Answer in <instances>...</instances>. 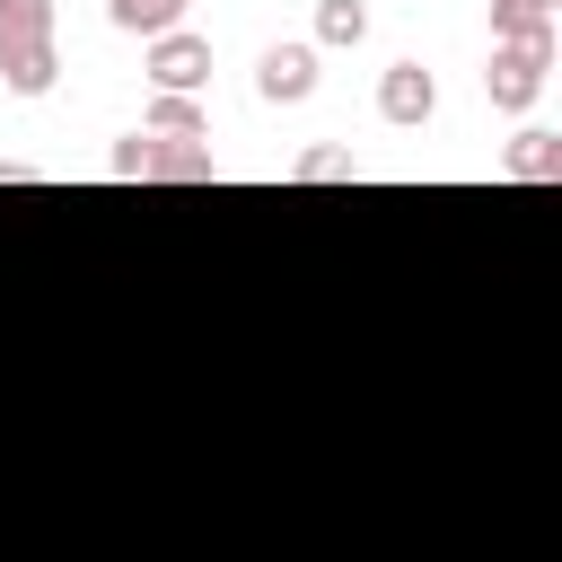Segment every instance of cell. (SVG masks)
<instances>
[{
	"mask_svg": "<svg viewBox=\"0 0 562 562\" xmlns=\"http://www.w3.org/2000/svg\"><path fill=\"white\" fill-rule=\"evenodd\" d=\"M140 70H149V88H158V97H193V88L211 79V44H202L193 26L149 35V61H140Z\"/></svg>",
	"mask_w": 562,
	"mask_h": 562,
	"instance_id": "cell-2",
	"label": "cell"
},
{
	"mask_svg": "<svg viewBox=\"0 0 562 562\" xmlns=\"http://www.w3.org/2000/svg\"><path fill=\"white\" fill-rule=\"evenodd\" d=\"M149 140H211V114H202V97H149V123H140Z\"/></svg>",
	"mask_w": 562,
	"mask_h": 562,
	"instance_id": "cell-9",
	"label": "cell"
},
{
	"mask_svg": "<svg viewBox=\"0 0 562 562\" xmlns=\"http://www.w3.org/2000/svg\"><path fill=\"white\" fill-rule=\"evenodd\" d=\"M492 44H536V53H553V0H492Z\"/></svg>",
	"mask_w": 562,
	"mask_h": 562,
	"instance_id": "cell-8",
	"label": "cell"
},
{
	"mask_svg": "<svg viewBox=\"0 0 562 562\" xmlns=\"http://www.w3.org/2000/svg\"><path fill=\"white\" fill-rule=\"evenodd\" d=\"M369 35V9L360 0H316V53H342Z\"/></svg>",
	"mask_w": 562,
	"mask_h": 562,
	"instance_id": "cell-11",
	"label": "cell"
},
{
	"mask_svg": "<svg viewBox=\"0 0 562 562\" xmlns=\"http://www.w3.org/2000/svg\"><path fill=\"white\" fill-rule=\"evenodd\" d=\"M544 79H553V53H536V44H492L483 97H492L501 114H527V105L544 97Z\"/></svg>",
	"mask_w": 562,
	"mask_h": 562,
	"instance_id": "cell-1",
	"label": "cell"
},
{
	"mask_svg": "<svg viewBox=\"0 0 562 562\" xmlns=\"http://www.w3.org/2000/svg\"><path fill=\"white\" fill-rule=\"evenodd\" d=\"M53 79H61L53 35H0V88L9 97H53Z\"/></svg>",
	"mask_w": 562,
	"mask_h": 562,
	"instance_id": "cell-3",
	"label": "cell"
},
{
	"mask_svg": "<svg viewBox=\"0 0 562 562\" xmlns=\"http://www.w3.org/2000/svg\"><path fill=\"white\" fill-rule=\"evenodd\" d=\"M501 176H518V184H553V176H562V132L527 123V132L501 149Z\"/></svg>",
	"mask_w": 562,
	"mask_h": 562,
	"instance_id": "cell-7",
	"label": "cell"
},
{
	"mask_svg": "<svg viewBox=\"0 0 562 562\" xmlns=\"http://www.w3.org/2000/svg\"><path fill=\"white\" fill-rule=\"evenodd\" d=\"M140 176H149V184H211L220 158H211V140H149Z\"/></svg>",
	"mask_w": 562,
	"mask_h": 562,
	"instance_id": "cell-6",
	"label": "cell"
},
{
	"mask_svg": "<svg viewBox=\"0 0 562 562\" xmlns=\"http://www.w3.org/2000/svg\"><path fill=\"white\" fill-rule=\"evenodd\" d=\"M140 158H149V132H132V140H114V158H105V167H114V176H140Z\"/></svg>",
	"mask_w": 562,
	"mask_h": 562,
	"instance_id": "cell-14",
	"label": "cell"
},
{
	"mask_svg": "<svg viewBox=\"0 0 562 562\" xmlns=\"http://www.w3.org/2000/svg\"><path fill=\"white\" fill-rule=\"evenodd\" d=\"M0 35H53V0H0Z\"/></svg>",
	"mask_w": 562,
	"mask_h": 562,
	"instance_id": "cell-13",
	"label": "cell"
},
{
	"mask_svg": "<svg viewBox=\"0 0 562 562\" xmlns=\"http://www.w3.org/2000/svg\"><path fill=\"white\" fill-rule=\"evenodd\" d=\"M290 176H299V184H342V176H360V158H351V149H299Z\"/></svg>",
	"mask_w": 562,
	"mask_h": 562,
	"instance_id": "cell-12",
	"label": "cell"
},
{
	"mask_svg": "<svg viewBox=\"0 0 562 562\" xmlns=\"http://www.w3.org/2000/svg\"><path fill=\"white\" fill-rule=\"evenodd\" d=\"M105 18L149 44V35H176V26H184V0H105Z\"/></svg>",
	"mask_w": 562,
	"mask_h": 562,
	"instance_id": "cell-10",
	"label": "cell"
},
{
	"mask_svg": "<svg viewBox=\"0 0 562 562\" xmlns=\"http://www.w3.org/2000/svg\"><path fill=\"white\" fill-rule=\"evenodd\" d=\"M307 88H316V44H263L255 97H263V105H299Z\"/></svg>",
	"mask_w": 562,
	"mask_h": 562,
	"instance_id": "cell-4",
	"label": "cell"
},
{
	"mask_svg": "<svg viewBox=\"0 0 562 562\" xmlns=\"http://www.w3.org/2000/svg\"><path fill=\"white\" fill-rule=\"evenodd\" d=\"M430 105H439V79H430L422 61H395V70L378 79V114H386L395 132H413V123H430Z\"/></svg>",
	"mask_w": 562,
	"mask_h": 562,
	"instance_id": "cell-5",
	"label": "cell"
}]
</instances>
